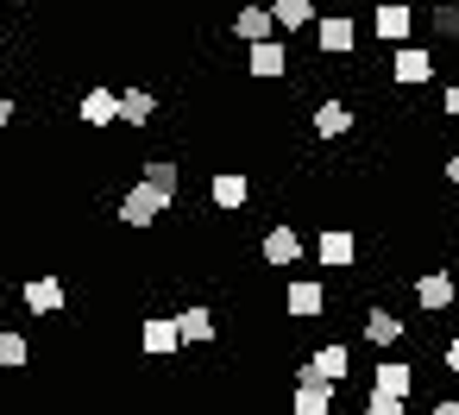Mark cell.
Returning <instances> with one entry per match:
<instances>
[{
  "label": "cell",
  "mask_w": 459,
  "mask_h": 415,
  "mask_svg": "<svg viewBox=\"0 0 459 415\" xmlns=\"http://www.w3.org/2000/svg\"><path fill=\"white\" fill-rule=\"evenodd\" d=\"M170 202H177V195H164V189H152V183L139 177V183H133V189L120 195V220H126L133 233H145V227H152L158 214H170Z\"/></svg>",
  "instance_id": "1"
},
{
  "label": "cell",
  "mask_w": 459,
  "mask_h": 415,
  "mask_svg": "<svg viewBox=\"0 0 459 415\" xmlns=\"http://www.w3.org/2000/svg\"><path fill=\"white\" fill-rule=\"evenodd\" d=\"M346 377H352V352H346L340 340H327V346L296 371V384H346Z\"/></svg>",
  "instance_id": "2"
},
{
  "label": "cell",
  "mask_w": 459,
  "mask_h": 415,
  "mask_svg": "<svg viewBox=\"0 0 459 415\" xmlns=\"http://www.w3.org/2000/svg\"><path fill=\"white\" fill-rule=\"evenodd\" d=\"M315 45H321L327 57H352V45H359V20H352V13H321V20H315Z\"/></svg>",
  "instance_id": "3"
},
{
  "label": "cell",
  "mask_w": 459,
  "mask_h": 415,
  "mask_svg": "<svg viewBox=\"0 0 459 415\" xmlns=\"http://www.w3.org/2000/svg\"><path fill=\"white\" fill-rule=\"evenodd\" d=\"M390 82H396V89L434 82V51H421V45H396V51H390Z\"/></svg>",
  "instance_id": "4"
},
{
  "label": "cell",
  "mask_w": 459,
  "mask_h": 415,
  "mask_svg": "<svg viewBox=\"0 0 459 415\" xmlns=\"http://www.w3.org/2000/svg\"><path fill=\"white\" fill-rule=\"evenodd\" d=\"M20 302H26V315H64L70 290H64L51 271H39V277H26V283H20Z\"/></svg>",
  "instance_id": "5"
},
{
  "label": "cell",
  "mask_w": 459,
  "mask_h": 415,
  "mask_svg": "<svg viewBox=\"0 0 459 415\" xmlns=\"http://www.w3.org/2000/svg\"><path fill=\"white\" fill-rule=\"evenodd\" d=\"M321 308H327L321 277H290V290H283V315H290V321H315Z\"/></svg>",
  "instance_id": "6"
},
{
  "label": "cell",
  "mask_w": 459,
  "mask_h": 415,
  "mask_svg": "<svg viewBox=\"0 0 459 415\" xmlns=\"http://www.w3.org/2000/svg\"><path fill=\"white\" fill-rule=\"evenodd\" d=\"M246 70H252L258 82H277V76L290 70V45H283V39H264V45H246Z\"/></svg>",
  "instance_id": "7"
},
{
  "label": "cell",
  "mask_w": 459,
  "mask_h": 415,
  "mask_svg": "<svg viewBox=\"0 0 459 415\" xmlns=\"http://www.w3.org/2000/svg\"><path fill=\"white\" fill-rule=\"evenodd\" d=\"M315 258H321L327 271H346V264L359 258V239H352L346 227H321V233H315Z\"/></svg>",
  "instance_id": "8"
},
{
  "label": "cell",
  "mask_w": 459,
  "mask_h": 415,
  "mask_svg": "<svg viewBox=\"0 0 459 415\" xmlns=\"http://www.w3.org/2000/svg\"><path fill=\"white\" fill-rule=\"evenodd\" d=\"M453 296H459L453 271H421V277H415V302H421L428 315H446V308H453Z\"/></svg>",
  "instance_id": "9"
},
{
  "label": "cell",
  "mask_w": 459,
  "mask_h": 415,
  "mask_svg": "<svg viewBox=\"0 0 459 415\" xmlns=\"http://www.w3.org/2000/svg\"><path fill=\"white\" fill-rule=\"evenodd\" d=\"M139 346H145L152 359H170V352L183 346V333H177V315H145V321H139Z\"/></svg>",
  "instance_id": "10"
},
{
  "label": "cell",
  "mask_w": 459,
  "mask_h": 415,
  "mask_svg": "<svg viewBox=\"0 0 459 415\" xmlns=\"http://www.w3.org/2000/svg\"><path fill=\"white\" fill-rule=\"evenodd\" d=\"M371 32H377L384 45H409V32H415V7H403V0H384L377 20H371Z\"/></svg>",
  "instance_id": "11"
},
{
  "label": "cell",
  "mask_w": 459,
  "mask_h": 415,
  "mask_svg": "<svg viewBox=\"0 0 459 415\" xmlns=\"http://www.w3.org/2000/svg\"><path fill=\"white\" fill-rule=\"evenodd\" d=\"M233 32H239L246 45H264V39H283V32H277V13H271V7H258V0H252V7H239V13H233Z\"/></svg>",
  "instance_id": "12"
},
{
  "label": "cell",
  "mask_w": 459,
  "mask_h": 415,
  "mask_svg": "<svg viewBox=\"0 0 459 415\" xmlns=\"http://www.w3.org/2000/svg\"><path fill=\"white\" fill-rule=\"evenodd\" d=\"M258 258H264V264H277V271H283V264H296V258H302V233H296V227H271V233L258 239Z\"/></svg>",
  "instance_id": "13"
},
{
  "label": "cell",
  "mask_w": 459,
  "mask_h": 415,
  "mask_svg": "<svg viewBox=\"0 0 459 415\" xmlns=\"http://www.w3.org/2000/svg\"><path fill=\"white\" fill-rule=\"evenodd\" d=\"M76 114H82V126H120V89H89Z\"/></svg>",
  "instance_id": "14"
},
{
  "label": "cell",
  "mask_w": 459,
  "mask_h": 415,
  "mask_svg": "<svg viewBox=\"0 0 459 415\" xmlns=\"http://www.w3.org/2000/svg\"><path fill=\"white\" fill-rule=\"evenodd\" d=\"M208 195H214V208H246V195H252V177L246 170H214V183H208Z\"/></svg>",
  "instance_id": "15"
},
{
  "label": "cell",
  "mask_w": 459,
  "mask_h": 415,
  "mask_svg": "<svg viewBox=\"0 0 459 415\" xmlns=\"http://www.w3.org/2000/svg\"><path fill=\"white\" fill-rule=\"evenodd\" d=\"M271 13H277V32H283V39H290V32H315V20H321L315 0H271Z\"/></svg>",
  "instance_id": "16"
},
{
  "label": "cell",
  "mask_w": 459,
  "mask_h": 415,
  "mask_svg": "<svg viewBox=\"0 0 459 415\" xmlns=\"http://www.w3.org/2000/svg\"><path fill=\"white\" fill-rule=\"evenodd\" d=\"M428 32L440 39V45H459V0H428Z\"/></svg>",
  "instance_id": "17"
},
{
  "label": "cell",
  "mask_w": 459,
  "mask_h": 415,
  "mask_svg": "<svg viewBox=\"0 0 459 415\" xmlns=\"http://www.w3.org/2000/svg\"><path fill=\"white\" fill-rule=\"evenodd\" d=\"M152 114H158L152 89H120V126H152Z\"/></svg>",
  "instance_id": "18"
},
{
  "label": "cell",
  "mask_w": 459,
  "mask_h": 415,
  "mask_svg": "<svg viewBox=\"0 0 459 415\" xmlns=\"http://www.w3.org/2000/svg\"><path fill=\"white\" fill-rule=\"evenodd\" d=\"M308 120H315L321 139H346V133H352V108H346V101H321Z\"/></svg>",
  "instance_id": "19"
},
{
  "label": "cell",
  "mask_w": 459,
  "mask_h": 415,
  "mask_svg": "<svg viewBox=\"0 0 459 415\" xmlns=\"http://www.w3.org/2000/svg\"><path fill=\"white\" fill-rule=\"evenodd\" d=\"M177 333H183V346H208V340H214V308H202V302L183 308V315H177Z\"/></svg>",
  "instance_id": "20"
},
{
  "label": "cell",
  "mask_w": 459,
  "mask_h": 415,
  "mask_svg": "<svg viewBox=\"0 0 459 415\" xmlns=\"http://www.w3.org/2000/svg\"><path fill=\"white\" fill-rule=\"evenodd\" d=\"M365 340H371V346H384V352H390V346H403V315L371 308V315H365Z\"/></svg>",
  "instance_id": "21"
},
{
  "label": "cell",
  "mask_w": 459,
  "mask_h": 415,
  "mask_svg": "<svg viewBox=\"0 0 459 415\" xmlns=\"http://www.w3.org/2000/svg\"><path fill=\"white\" fill-rule=\"evenodd\" d=\"M290 415H333V384H296Z\"/></svg>",
  "instance_id": "22"
},
{
  "label": "cell",
  "mask_w": 459,
  "mask_h": 415,
  "mask_svg": "<svg viewBox=\"0 0 459 415\" xmlns=\"http://www.w3.org/2000/svg\"><path fill=\"white\" fill-rule=\"evenodd\" d=\"M371 390H384V396H409V390H415V371H409L403 359H390V365H377Z\"/></svg>",
  "instance_id": "23"
},
{
  "label": "cell",
  "mask_w": 459,
  "mask_h": 415,
  "mask_svg": "<svg viewBox=\"0 0 459 415\" xmlns=\"http://www.w3.org/2000/svg\"><path fill=\"white\" fill-rule=\"evenodd\" d=\"M139 177H145L152 189H164V195H177V189H183V170H177L170 158H145V170H139Z\"/></svg>",
  "instance_id": "24"
},
{
  "label": "cell",
  "mask_w": 459,
  "mask_h": 415,
  "mask_svg": "<svg viewBox=\"0 0 459 415\" xmlns=\"http://www.w3.org/2000/svg\"><path fill=\"white\" fill-rule=\"evenodd\" d=\"M26 359H32V346H26V333H13V327H7V333H0V371H20Z\"/></svg>",
  "instance_id": "25"
},
{
  "label": "cell",
  "mask_w": 459,
  "mask_h": 415,
  "mask_svg": "<svg viewBox=\"0 0 459 415\" xmlns=\"http://www.w3.org/2000/svg\"><path fill=\"white\" fill-rule=\"evenodd\" d=\"M365 415H409V409H403V396H384V390H371V396H365Z\"/></svg>",
  "instance_id": "26"
},
{
  "label": "cell",
  "mask_w": 459,
  "mask_h": 415,
  "mask_svg": "<svg viewBox=\"0 0 459 415\" xmlns=\"http://www.w3.org/2000/svg\"><path fill=\"white\" fill-rule=\"evenodd\" d=\"M440 114H446V120H459V82H446V89H440Z\"/></svg>",
  "instance_id": "27"
},
{
  "label": "cell",
  "mask_w": 459,
  "mask_h": 415,
  "mask_svg": "<svg viewBox=\"0 0 459 415\" xmlns=\"http://www.w3.org/2000/svg\"><path fill=\"white\" fill-rule=\"evenodd\" d=\"M440 359H446V371L459 377V340H446V352H440Z\"/></svg>",
  "instance_id": "28"
},
{
  "label": "cell",
  "mask_w": 459,
  "mask_h": 415,
  "mask_svg": "<svg viewBox=\"0 0 459 415\" xmlns=\"http://www.w3.org/2000/svg\"><path fill=\"white\" fill-rule=\"evenodd\" d=\"M13 114H20V108H13V95H0V126H13Z\"/></svg>",
  "instance_id": "29"
},
{
  "label": "cell",
  "mask_w": 459,
  "mask_h": 415,
  "mask_svg": "<svg viewBox=\"0 0 459 415\" xmlns=\"http://www.w3.org/2000/svg\"><path fill=\"white\" fill-rule=\"evenodd\" d=\"M428 415H459V402H453V396H440V402H434Z\"/></svg>",
  "instance_id": "30"
},
{
  "label": "cell",
  "mask_w": 459,
  "mask_h": 415,
  "mask_svg": "<svg viewBox=\"0 0 459 415\" xmlns=\"http://www.w3.org/2000/svg\"><path fill=\"white\" fill-rule=\"evenodd\" d=\"M446 183H453V189H459V151H453V158H446Z\"/></svg>",
  "instance_id": "31"
}]
</instances>
